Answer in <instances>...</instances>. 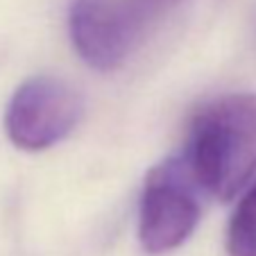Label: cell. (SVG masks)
Here are the masks:
<instances>
[{"label":"cell","mask_w":256,"mask_h":256,"mask_svg":"<svg viewBox=\"0 0 256 256\" xmlns=\"http://www.w3.org/2000/svg\"><path fill=\"white\" fill-rule=\"evenodd\" d=\"M198 190L234 200L256 177V96L227 93L195 114L182 156Z\"/></svg>","instance_id":"6da1fadb"},{"label":"cell","mask_w":256,"mask_h":256,"mask_svg":"<svg viewBox=\"0 0 256 256\" xmlns=\"http://www.w3.org/2000/svg\"><path fill=\"white\" fill-rule=\"evenodd\" d=\"M84 98L68 80L32 75L16 86L5 109V134L23 152L50 150L75 132Z\"/></svg>","instance_id":"7a4b0ae2"},{"label":"cell","mask_w":256,"mask_h":256,"mask_svg":"<svg viewBox=\"0 0 256 256\" xmlns=\"http://www.w3.org/2000/svg\"><path fill=\"white\" fill-rule=\"evenodd\" d=\"M198 186L182 159L161 161L148 172L138 202V242L145 254L179 250L198 229Z\"/></svg>","instance_id":"3957f363"},{"label":"cell","mask_w":256,"mask_h":256,"mask_svg":"<svg viewBox=\"0 0 256 256\" xmlns=\"http://www.w3.org/2000/svg\"><path fill=\"white\" fill-rule=\"evenodd\" d=\"M184 0H104L106 10L132 48H138L156 23L172 14Z\"/></svg>","instance_id":"277c9868"},{"label":"cell","mask_w":256,"mask_h":256,"mask_svg":"<svg viewBox=\"0 0 256 256\" xmlns=\"http://www.w3.org/2000/svg\"><path fill=\"white\" fill-rule=\"evenodd\" d=\"M229 256H256V182L240 198L227 227Z\"/></svg>","instance_id":"5b68a950"}]
</instances>
